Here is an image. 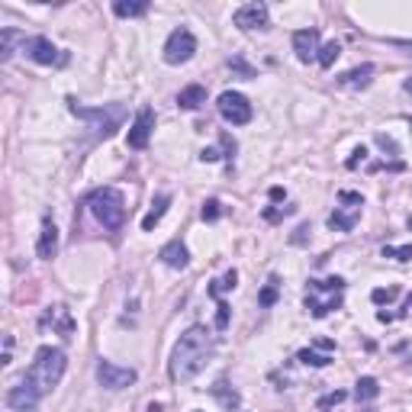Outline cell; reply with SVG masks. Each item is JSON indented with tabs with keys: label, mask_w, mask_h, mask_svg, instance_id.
Instances as JSON below:
<instances>
[{
	"label": "cell",
	"mask_w": 412,
	"mask_h": 412,
	"mask_svg": "<svg viewBox=\"0 0 412 412\" xmlns=\"http://www.w3.org/2000/svg\"><path fill=\"white\" fill-rule=\"evenodd\" d=\"M213 351H216V341H213V335L206 332L203 326H190L187 332L181 335V341L174 345V355H171V380H194L196 374H200L203 367H206V361L213 358Z\"/></svg>",
	"instance_id": "6da1fadb"
},
{
	"label": "cell",
	"mask_w": 412,
	"mask_h": 412,
	"mask_svg": "<svg viewBox=\"0 0 412 412\" xmlns=\"http://www.w3.org/2000/svg\"><path fill=\"white\" fill-rule=\"evenodd\" d=\"M65 367H68L65 351H61V348H52V345H42L36 351V361H33V367L23 374V380L29 384V390H36V396L42 399L45 393H52L58 384H61Z\"/></svg>",
	"instance_id": "7a4b0ae2"
},
{
	"label": "cell",
	"mask_w": 412,
	"mask_h": 412,
	"mask_svg": "<svg viewBox=\"0 0 412 412\" xmlns=\"http://www.w3.org/2000/svg\"><path fill=\"white\" fill-rule=\"evenodd\" d=\"M68 110H71L78 119H84V123H90L97 129V136L100 139H110L119 126H123L126 119V107L123 103H103V107H81L74 97H68Z\"/></svg>",
	"instance_id": "3957f363"
},
{
	"label": "cell",
	"mask_w": 412,
	"mask_h": 412,
	"mask_svg": "<svg viewBox=\"0 0 412 412\" xmlns=\"http://www.w3.org/2000/svg\"><path fill=\"white\" fill-rule=\"evenodd\" d=\"M87 206H90V213L97 216V223H100L103 229H110V232L123 229V223H126V200H123V194H119L116 187L94 190V194L87 196Z\"/></svg>",
	"instance_id": "277c9868"
},
{
	"label": "cell",
	"mask_w": 412,
	"mask_h": 412,
	"mask_svg": "<svg viewBox=\"0 0 412 412\" xmlns=\"http://www.w3.org/2000/svg\"><path fill=\"white\" fill-rule=\"evenodd\" d=\"M341 290H345V281H341V277L310 281V287H306V310H310L316 319L329 316L332 310L341 306Z\"/></svg>",
	"instance_id": "5b68a950"
},
{
	"label": "cell",
	"mask_w": 412,
	"mask_h": 412,
	"mask_svg": "<svg viewBox=\"0 0 412 412\" xmlns=\"http://www.w3.org/2000/svg\"><path fill=\"white\" fill-rule=\"evenodd\" d=\"M196 52V39L190 29H174L171 36H167L165 42V61L167 65H184V61H190Z\"/></svg>",
	"instance_id": "8992f818"
},
{
	"label": "cell",
	"mask_w": 412,
	"mask_h": 412,
	"mask_svg": "<svg viewBox=\"0 0 412 412\" xmlns=\"http://www.w3.org/2000/svg\"><path fill=\"white\" fill-rule=\"evenodd\" d=\"M216 107H219V116H223L225 123H232V126L252 123V103H248L242 94H235V90H225V94H219Z\"/></svg>",
	"instance_id": "52a82bcc"
},
{
	"label": "cell",
	"mask_w": 412,
	"mask_h": 412,
	"mask_svg": "<svg viewBox=\"0 0 412 412\" xmlns=\"http://www.w3.org/2000/svg\"><path fill=\"white\" fill-rule=\"evenodd\" d=\"M97 380H100V387H107V390H123V387L136 384L139 374L132 367H119V364H113V361H100L97 364Z\"/></svg>",
	"instance_id": "ba28073f"
},
{
	"label": "cell",
	"mask_w": 412,
	"mask_h": 412,
	"mask_svg": "<svg viewBox=\"0 0 412 412\" xmlns=\"http://www.w3.org/2000/svg\"><path fill=\"white\" fill-rule=\"evenodd\" d=\"M23 52H26L36 65H65V61H68V55H61V52H58L45 36L26 39V42H23Z\"/></svg>",
	"instance_id": "9c48e42d"
},
{
	"label": "cell",
	"mask_w": 412,
	"mask_h": 412,
	"mask_svg": "<svg viewBox=\"0 0 412 412\" xmlns=\"http://www.w3.org/2000/svg\"><path fill=\"white\" fill-rule=\"evenodd\" d=\"M152 132H155V110L142 107L136 116V123L129 126V139H126V142H129V148H145L148 139H152Z\"/></svg>",
	"instance_id": "30bf717a"
},
{
	"label": "cell",
	"mask_w": 412,
	"mask_h": 412,
	"mask_svg": "<svg viewBox=\"0 0 412 412\" xmlns=\"http://www.w3.org/2000/svg\"><path fill=\"white\" fill-rule=\"evenodd\" d=\"M7 406L13 412H36L39 396H36V390H29V384L20 377V380H16V384L7 390Z\"/></svg>",
	"instance_id": "8fae6325"
},
{
	"label": "cell",
	"mask_w": 412,
	"mask_h": 412,
	"mask_svg": "<svg viewBox=\"0 0 412 412\" xmlns=\"http://www.w3.org/2000/svg\"><path fill=\"white\" fill-rule=\"evenodd\" d=\"M232 23L239 29H264L268 26V7L264 4H245L242 10L232 13Z\"/></svg>",
	"instance_id": "7c38bea8"
},
{
	"label": "cell",
	"mask_w": 412,
	"mask_h": 412,
	"mask_svg": "<svg viewBox=\"0 0 412 412\" xmlns=\"http://www.w3.org/2000/svg\"><path fill=\"white\" fill-rule=\"evenodd\" d=\"M293 52L300 61H319V29H297L293 33Z\"/></svg>",
	"instance_id": "4fadbf2b"
},
{
	"label": "cell",
	"mask_w": 412,
	"mask_h": 412,
	"mask_svg": "<svg viewBox=\"0 0 412 412\" xmlns=\"http://www.w3.org/2000/svg\"><path fill=\"white\" fill-rule=\"evenodd\" d=\"M161 261H165L167 268H174V271H184L190 264V254H187V248H184V242L181 239H174V242H167L165 248H161V254H158Z\"/></svg>",
	"instance_id": "5bb4252c"
},
{
	"label": "cell",
	"mask_w": 412,
	"mask_h": 412,
	"mask_svg": "<svg viewBox=\"0 0 412 412\" xmlns=\"http://www.w3.org/2000/svg\"><path fill=\"white\" fill-rule=\"evenodd\" d=\"M36 252H39V258H45V261H52L55 258V252H58V229H55V223H52L49 216L42 219V235H39Z\"/></svg>",
	"instance_id": "9a60e30c"
},
{
	"label": "cell",
	"mask_w": 412,
	"mask_h": 412,
	"mask_svg": "<svg viewBox=\"0 0 412 412\" xmlns=\"http://www.w3.org/2000/svg\"><path fill=\"white\" fill-rule=\"evenodd\" d=\"M203 103H206V87L203 84H190L177 94V107L181 110H196V107H203Z\"/></svg>",
	"instance_id": "2e32d148"
},
{
	"label": "cell",
	"mask_w": 412,
	"mask_h": 412,
	"mask_svg": "<svg viewBox=\"0 0 412 412\" xmlns=\"http://www.w3.org/2000/svg\"><path fill=\"white\" fill-rule=\"evenodd\" d=\"M167 206H171V194H161L158 200L152 203V210L145 213V219H142V229H145V232H152L155 225L161 223V216H165V210H167Z\"/></svg>",
	"instance_id": "e0dca14e"
},
{
	"label": "cell",
	"mask_w": 412,
	"mask_h": 412,
	"mask_svg": "<svg viewBox=\"0 0 412 412\" xmlns=\"http://www.w3.org/2000/svg\"><path fill=\"white\" fill-rule=\"evenodd\" d=\"M370 78H374V65H361V68H355V71L341 74L339 84L341 87H367Z\"/></svg>",
	"instance_id": "ac0fdd59"
},
{
	"label": "cell",
	"mask_w": 412,
	"mask_h": 412,
	"mask_svg": "<svg viewBox=\"0 0 412 412\" xmlns=\"http://www.w3.org/2000/svg\"><path fill=\"white\" fill-rule=\"evenodd\" d=\"M113 13L116 16H145L148 13V0H136V4H126V0H116L113 4Z\"/></svg>",
	"instance_id": "d6986e66"
},
{
	"label": "cell",
	"mask_w": 412,
	"mask_h": 412,
	"mask_svg": "<svg viewBox=\"0 0 412 412\" xmlns=\"http://www.w3.org/2000/svg\"><path fill=\"white\" fill-rule=\"evenodd\" d=\"M213 396H216L219 403L225 406V409H239V393L232 390V387L225 384V380H219V384L213 387Z\"/></svg>",
	"instance_id": "ffe728a7"
},
{
	"label": "cell",
	"mask_w": 412,
	"mask_h": 412,
	"mask_svg": "<svg viewBox=\"0 0 412 412\" xmlns=\"http://www.w3.org/2000/svg\"><path fill=\"white\" fill-rule=\"evenodd\" d=\"M358 219H361V213H351V216H345V213L335 210L332 216H329V229H335V232H351L358 225Z\"/></svg>",
	"instance_id": "44dd1931"
},
{
	"label": "cell",
	"mask_w": 412,
	"mask_h": 412,
	"mask_svg": "<svg viewBox=\"0 0 412 412\" xmlns=\"http://www.w3.org/2000/svg\"><path fill=\"white\" fill-rule=\"evenodd\" d=\"M16 39H26V36H20V33H16V29H4V33H0V61H10V58H13V42Z\"/></svg>",
	"instance_id": "7402d4cb"
},
{
	"label": "cell",
	"mask_w": 412,
	"mask_h": 412,
	"mask_svg": "<svg viewBox=\"0 0 412 412\" xmlns=\"http://www.w3.org/2000/svg\"><path fill=\"white\" fill-rule=\"evenodd\" d=\"M377 393H380V384H377L374 377H361V380H358V387H355L358 399H374Z\"/></svg>",
	"instance_id": "603a6c76"
},
{
	"label": "cell",
	"mask_w": 412,
	"mask_h": 412,
	"mask_svg": "<svg viewBox=\"0 0 412 412\" xmlns=\"http://www.w3.org/2000/svg\"><path fill=\"white\" fill-rule=\"evenodd\" d=\"M235 281H239V274H235V271H225L223 281H213L210 297H223L225 290H235Z\"/></svg>",
	"instance_id": "cb8c5ba5"
},
{
	"label": "cell",
	"mask_w": 412,
	"mask_h": 412,
	"mask_svg": "<svg viewBox=\"0 0 412 412\" xmlns=\"http://www.w3.org/2000/svg\"><path fill=\"white\" fill-rule=\"evenodd\" d=\"M297 361H303L306 367H326V364H332V358H329V355H316V351L303 348V351L297 355Z\"/></svg>",
	"instance_id": "d4e9b609"
},
{
	"label": "cell",
	"mask_w": 412,
	"mask_h": 412,
	"mask_svg": "<svg viewBox=\"0 0 412 412\" xmlns=\"http://www.w3.org/2000/svg\"><path fill=\"white\" fill-rule=\"evenodd\" d=\"M339 55H341V45L339 42H326L322 49H319V65H322V68H332Z\"/></svg>",
	"instance_id": "484cf974"
},
{
	"label": "cell",
	"mask_w": 412,
	"mask_h": 412,
	"mask_svg": "<svg viewBox=\"0 0 412 412\" xmlns=\"http://www.w3.org/2000/svg\"><path fill=\"white\" fill-rule=\"evenodd\" d=\"M274 303H277V277H271V281L264 283V290L258 293V306L268 310V306H274Z\"/></svg>",
	"instance_id": "4316f807"
},
{
	"label": "cell",
	"mask_w": 412,
	"mask_h": 412,
	"mask_svg": "<svg viewBox=\"0 0 412 412\" xmlns=\"http://www.w3.org/2000/svg\"><path fill=\"white\" fill-rule=\"evenodd\" d=\"M219 213H223V203H219V200H206V203H203V219H206V223L219 219Z\"/></svg>",
	"instance_id": "83f0119b"
},
{
	"label": "cell",
	"mask_w": 412,
	"mask_h": 412,
	"mask_svg": "<svg viewBox=\"0 0 412 412\" xmlns=\"http://www.w3.org/2000/svg\"><path fill=\"white\" fill-rule=\"evenodd\" d=\"M384 258H396V261H412V245H403V248H384Z\"/></svg>",
	"instance_id": "f1b7e54d"
},
{
	"label": "cell",
	"mask_w": 412,
	"mask_h": 412,
	"mask_svg": "<svg viewBox=\"0 0 412 412\" xmlns=\"http://www.w3.org/2000/svg\"><path fill=\"white\" fill-rule=\"evenodd\" d=\"M225 326H229V303H223V300H219V306H216V329L223 332Z\"/></svg>",
	"instance_id": "f546056e"
},
{
	"label": "cell",
	"mask_w": 412,
	"mask_h": 412,
	"mask_svg": "<svg viewBox=\"0 0 412 412\" xmlns=\"http://www.w3.org/2000/svg\"><path fill=\"white\" fill-rule=\"evenodd\" d=\"M393 297H396V290H374V293H370V300H374L377 306H380V303H390Z\"/></svg>",
	"instance_id": "4dcf8cb0"
},
{
	"label": "cell",
	"mask_w": 412,
	"mask_h": 412,
	"mask_svg": "<svg viewBox=\"0 0 412 412\" xmlns=\"http://www.w3.org/2000/svg\"><path fill=\"white\" fill-rule=\"evenodd\" d=\"M229 68H235V71H239L242 78H254V71L245 65V61H242V58H229Z\"/></svg>",
	"instance_id": "1f68e13d"
},
{
	"label": "cell",
	"mask_w": 412,
	"mask_h": 412,
	"mask_svg": "<svg viewBox=\"0 0 412 412\" xmlns=\"http://www.w3.org/2000/svg\"><path fill=\"white\" fill-rule=\"evenodd\" d=\"M287 213H293V206H283V210H264V219L277 223V219H281V216H287Z\"/></svg>",
	"instance_id": "d6a6232c"
},
{
	"label": "cell",
	"mask_w": 412,
	"mask_h": 412,
	"mask_svg": "<svg viewBox=\"0 0 412 412\" xmlns=\"http://www.w3.org/2000/svg\"><path fill=\"white\" fill-rule=\"evenodd\" d=\"M341 399H345V393H341V390H335V393H329V396H322V399H319V406H335V403H341Z\"/></svg>",
	"instance_id": "836d02e7"
},
{
	"label": "cell",
	"mask_w": 412,
	"mask_h": 412,
	"mask_svg": "<svg viewBox=\"0 0 412 412\" xmlns=\"http://www.w3.org/2000/svg\"><path fill=\"white\" fill-rule=\"evenodd\" d=\"M377 145H380L384 152H393V155H396V142H393L390 136H377Z\"/></svg>",
	"instance_id": "e575fe53"
},
{
	"label": "cell",
	"mask_w": 412,
	"mask_h": 412,
	"mask_svg": "<svg viewBox=\"0 0 412 412\" xmlns=\"http://www.w3.org/2000/svg\"><path fill=\"white\" fill-rule=\"evenodd\" d=\"M364 155H367V148H355V155H351V158H348V167H358V161H364Z\"/></svg>",
	"instance_id": "d590c367"
},
{
	"label": "cell",
	"mask_w": 412,
	"mask_h": 412,
	"mask_svg": "<svg viewBox=\"0 0 412 412\" xmlns=\"http://www.w3.org/2000/svg\"><path fill=\"white\" fill-rule=\"evenodd\" d=\"M339 200H341V203H364V200H361V194H351V190H341Z\"/></svg>",
	"instance_id": "8d00e7d4"
},
{
	"label": "cell",
	"mask_w": 412,
	"mask_h": 412,
	"mask_svg": "<svg viewBox=\"0 0 412 412\" xmlns=\"http://www.w3.org/2000/svg\"><path fill=\"white\" fill-rule=\"evenodd\" d=\"M412 312V293H406V300H403V310L396 312V319H403V316H409Z\"/></svg>",
	"instance_id": "74e56055"
},
{
	"label": "cell",
	"mask_w": 412,
	"mask_h": 412,
	"mask_svg": "<svg viewBox=\"0 0 412 412\" xmlns=\"http://www.w3.org/2000/svg\"><path fill=\"white\" fill-rule=\"evenodd\" d=\"M306 232H310V225H300L297 235H293V245H303V242H306Z\"/></svg>",
	"instance_id": "f35d334b"
},
{
	"label": "cell",
	"mask_w": 412,
	"mask_h": 412,
	"mask_svg": "<svg viewBox=\"0 0 412 412\" xmlns=\"http://www.w3.org/2000/svg\"><path fill=\"white\" fill-rule=\"evenodd\" d=\"M200 158H203V161H216V158H219V152H216V148H203Z\"/></svg>",
	"instance_id": "ab89813d"
},
{
	"label": "cell",
	"mask_w": 412,
	"mask_h": 412,
	"mask_svg": "<svg viewBox=\"0 0 412 412\" xmlns=\"http://www.w3.org/2000/svg\"><path fill=\"white\" fill-rule=\"evenodd\" d=\"M271 200H283V187H271Z\"/></svg>",
	"instance_id": "60d3db41"
},
{
	"label": "cell",
	"mask_w": 412,
	"mask_h": 412,
	"mask_svg": "<svg viewBox=\"0 0 412 412\" xmlns=\"http://www.w3.org/2000/svg\"><path fill=\"white\" fill-rule=\"evenodd\" d=\"M403 87H406V94H409V97H412V78H409V81H406V84H403Z\"/></svg>",
	"instance_id": "b9f144b4"
},
{
	"label": "cell",
	"mask_w": 412,
	"mask_h": 412,
	"mask_svg": "<svg viewBox=\"0 0 412 412\" xmlns=\"http://www.w3.org/2000/svg\"><path fill=\"white\" fill-rule=\"evenodd\" d=\"M393 45H399V49H409V52H412V42H393Z\"/></svg>",
	"instance_id": "7bdbcfd3"
},
{
	"label": "cell",
	"mask_w": 412,
	"mask_h": 412,
	"mask_svg": "<svg viewBox=\"0 0 412 412\" xmlns=\"http://www.w3.org/2000/svg\"><path fill=\"white\" fill-rule=\"evenodd\" d=\"M409 229H412V219H409Z\"/></svg>",
	"instance_id": "ee69618b"
},
{
	"label": "cell",
	"mask_w": 412,
	"mask_h": 412,
	"mask_svg": "<svg viewBox=\"0 0 412 412\" xmlns=\"http://www.w3.org/2000/svg\"><path fill=\"white\" fill-rule=\"evenodd\" d=\"M194 412H200V409H194Z\"/></svg>",
	"instance_id": "f6af8a7d"
}]
</instances>
